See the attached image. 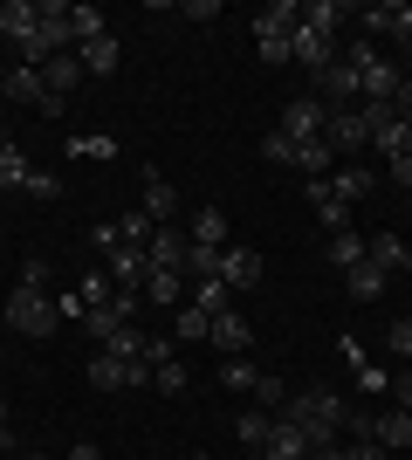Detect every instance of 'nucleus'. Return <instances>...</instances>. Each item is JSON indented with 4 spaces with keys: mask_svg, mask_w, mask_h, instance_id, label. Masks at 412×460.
<instances>
[{
    "mask_svg": "<svg viewBox=\"0 0 412 460\" xmlns=\"http://www.w3.org/2000/svg\"><path fill=\"white\" fill-rule=\"evenodd\" d=\"M275 420H289L295 433H302V440L323 454V447H337V433H344V420H351V405L337 399V392H289Z\"/></svg>",
    "mask_w": 412,
    "mask_h": 460,
    "instance_id": "obj_1",
    "label": "nucleus"
},
{
    "mask_svg": "<svg viewBox=\"0 0 412 460\" xmlns=\"http://www.w3.org/2000/svg\"><path fill=\"white\" fill-rule=\"evenodd\" d=\"M295 28H302V0H268L255 14V49L268 69H282V62H295Z\"/></svg>",
    "mask_w": 412,
    "mask_h": 460,
    "instance_id": "obj_2",
    "label": "nucleus"
},
{
    "mask_svg": "<svg viewBox=\"0 0 412 460\" xmlns=\"http://www.w3.org/2000/svg\"><path fill=\"white\" fill-rule=\"evenodd\" d=\"M90 241H97V254H103V269H110V282H118V296H145V248L124 241L118 227H97Z\"/></svg>",
    "mask_w": 412,
    "mask_h": 460,
    "instance_id": "obj_3",
    "label": "nucleus"
},
{
    "mask_svg": "<svg viewBox=\"0 0 412 460\" xmlns=\"http://www.w3.org/2000/svg\"><path fill=\"white\" fill-rule=\"evenodd\" d=\"M0 186H7V192H28V199H62V179L56 172H35L7 131H0Z\"/></svg>",
    "mask_w": 412,
    "mask_h": 460,
    "instance_id": "obj_4",
    "label": "nucleus"
},
{
    "mask_svg": "<svg viewBox=\"0 0 412 460\" xmlns=\"http://www.w3.org/2000/svg\"><path fill=\"white\" fill-rule=\"evenodd\" d=\"M62 316H56V303H48V288H21L14 282V296H7V330H21V337H48Z\"/></svg>",
    "mask_w": 412,
    "mask_h": 460,
    "instance_id": "obj_5",
    "label": "nucleus"
},
{
    "mask_svg": "<svg viewBox=\"0 0 412 460\" xmlns=\"http://www.w3.org/2000/svg\"><path fill=\"white\" fill-rule=\"evenodd\" d=\"M0 96H7V103H28V111H41V117H62V111H69L62 96H48L41 69H28V62H14V69L0 76Z\"/></svg>",
    "mask_w": 412,
    "mask_h": 460,
    "instance_id": "obj_6",
    "label": "nucleus"
},
{
    "mask_svg": "<svg viewBox=\"0 0 412 460\" xmlns=\"http://www.w3.org/2000/svg\"><path fill=\"white\" fill-rule=\"evenodd\" d=\"M90 385H97V392H137V385H152V365H145V358H110V350H97V358H90Z\"/></svg>",
    "mask_w": 412,
    "mask_h": 460,
    "instance_id": "obj_7",
    "label": "nucleus"
},
{
    "mask_svg": "<svg viewBox=\"0 0 412 460\" xmlns=\"http://www.w3.org/2000/svg\"><path fill=\"white\" fill-rule=\"evenodd\" d=\"M316 103H323V111H357V103H364V83H357V69L344 56L330 62V69H323V76H316Z\"/></svg>",
    "mask_w": 412,
    "mask_h": 460,
    "instance_id": "obj_8",
    "label": "nucleus"
},
{
    "mask_svg": "<svg viewBox=\"0 0 412 460\" xmlns=\"http://www.w3.org/2000/svg\"><path fill=\"white\" fill-rule=\"evenodd\" d=\"M323 124H330V111L302 90V96H289V111H282V124H275V131H289V137H302V145H310V137H323Z\"/></svg>",
    "mask_w": 412,
    "mask_h": 460,
    "instance_id": "obj_9",
    "label": "nucleus"
},
{
    "mask_svg": "<svg viewBox=\"0 0 412 460\" xmlns=\"http://www.w3.org/2000/svg\"><path fill=\"white\" fill-rule=\"evenodd\" d=\"M323 145L357 158L364 145H372V124H364V111H330V124H323Z\"/></svg>",
    "mask_w": 412,
    "mask_h": 460,
    "instance_id": "obj_10",
    "label": "nucleus"
},
{
    "mask_svg": "<svg viewBox=\"0 0 412 460\" xmlns=\"http://www.w3.org/2000/svg\"><path fill=\"white\" fill-rule=\"evenodd\" d=\"M220 282L234 288V296H248V288L261 282V254L241 248V241H227V248H220Z\"/></svg>",
    "mask_w": 412,
    "mask_h": 460,
    "instance_id": "obj_11",
    "label": "nucleus"
},
{
    "mask_svg": "<svg viewBox=\"0 0 412 460\" xmlns=\"http://www.w3.org/2000/svg\"><path fill=\"white\" fill-rule=\"evenodd\" d=\"M35 21H41L35 0H0V35H7V49H21V56H28V41H35Z\"/></svg>",
    "mask_w": 412,
    "mask_h": 460,
    "instance_id": "obj_12",
    "label": "nucleus"
},
{
    "mask_svg": "<svg viewBox=\"0 0 412 460\" xmlns=\"http://www.w3.org/2000/svg\"><path fill=\"white\" fill-rule=\"evenodd\" d=\"M186 248H193V241H186L179 227H158L152 241H145V269H172V275H186Z\"/></svg>",
    "mask_w": 412,
    "mask_h": 460,
    "instance_id": "obj_13",
    "label": "nucleus"
},
{
    "mask_svg": "<svg viewBox=\"0 0 412 460\" xmlns=\"http://www.w3.org/2000/svg\"><path fill=\"white\" fill-rule=\"evenodd\" d=\"M206 344L227 350V358H241V350L255 344V330H248V316H241V309H220L214 323H206Z\"/></svg>",
    "mask_w": 412,
    "mask_h": 460,
    "instance_id": "obj_14",
    "label": "nucleus"
},
{
    "mask_svg": "<svg viewBox=\"0 0 412 460\" xmlns=\"http://www.w3.org/2000/svg\"><path fill=\"white\" fill-rule=\"evenodd\" d=\"M337 350H344V365H351V378H357V392H392V371H378L372 358H364V344H357V337H337Z\"/></svg>",
    "mask_w": 412,
    "mask_h": 460,
    "instance_id": "obj_15",
    "label": "nucleus"
},
{
    "mask_svg": "<svg viewBox=\"0 0 412 460\" xmlns=\"http://www.w3.org/2000/svg\"><path fill=\"white\" fill-rule=\"evenodd\" d=\"M295 62L310 69V76H323L337 62V35H323V28H295Z\"/></svg>",
    "mask_w": 412,
    "mask_h": 460,
    "instance_id": "obj_16",
    "label": "nucleus"
},
{
    "mask_svg": "<svg viewBox=\"0 0 412 460\" xmlns=\"http://www.w3.org/2000/svg\"><path fill=\"white\" fill-rule=\"evenodd\" d=\"M372 440L385 447V454L412 447V412H406V405H385V412H372Z\"/></svg>",
    "mask_w": 412,
    "mask_h": 460,
    "instance_id": "obj_17",
    "label": "nucleus"
},
{
    "mask_svg": "<svg viewBox=\"0 0 412 460\" xmlns=\"http://www.w3.org/2000/svg\"><path fill=\"white\" fill-rule=\"evenodd\" d=\"M364 35H399V41H412V7H392V0H378V7H364Z\"/></svg>",
    "mask_w": 412,
    "mask_h": 460,
    "instance_id": "obj_18",
    "label": "nucleus"
},
{
    "mask_svg": "<svg viewBox=\"0 0 412 460\" xmlns=\"http://www.w3.org/2000/svg\"><path fill=\"white\" fill-rule=\"evenodd\" d=\"M145 220L152 227H172L179 220V186H165L158 172H145Z\"/></svg>",
    "mask_w": 412,
    "mask_h": 460,
    "instance_id": "obj_19",
    "label": "nucleus"
},
{
    "mask_svg": "<svg viewBox=\"0 0 412 460\" xmlns=\"http://www.w3.org/2000/svg\"><path fill=\"white\" fill-rule=\"evenodd\" d=\"M152 385L165 392V399H179V392L193 385V378H186V365H179V350H172V344H152Z\"/></svg>",
    "mask_w": 412,
    "mask_h": 460,
    "instance_id": "obj_20",
    "label": "nucleus"
},
{
    "mask_svg": "<svg viewBox=\"0 0 412 460\" xmlns=\"http://www.w3.org/2000/svg\"><path fill=\"white\" fill-rule=\"evenodd\" d=\"M76 62H83V76H118L124 49H118V35H97V41H83V49H76Z\"/></svg>",
    "mask_w": 412,
    "mask_h": 460,
    "instance_id": "obj_21",
    "label": "nucleus"
},
{
    "mask_svg": "<svg viewBox=\"0 0 412 460\" xmlns=\"http://www.w3.org/2000/svg\"><path fill=\"white\" fill-rule=\"evenodd\" d=\"M344 288H351L357 303H378V296L392 288V275H385V269H378V261H372V254H364L357 269H344Z\"/></svg>",
    "mask_w": 412,
    "mask_h": 460,
    "instance_id": "obj_22",
    "label": "nucleus"
},
{
    "mask_svg": "<svg viewBox=\"0 0 412 460\" xmlns=\"http://www.w3.org/2000/svg\"><path fill=\"white\" fill-rule=\"evenodd\" d=\"M186 275H172V269H145V303L152 309H172V303H186Z\"/></svg>",
    "mask_w": 412,
    "mask_h": 460,
    "instance_id": "obj_23",
    "label": "nucleus"
},
{
    "mask_svg": "<svg viewBox=\"0 0 412 460\" xmlns=\"http://www.w3.org/2000/svg\"><path fill=\"white\" fill-rule=\"evenodd\" d=\"M186 241H193V248H227V213H220V207H199L193 220H186Z\"/></svg>",
    "mask_w": 412,
    "mask_h": 460,
    "instance_id": "obj_24",
    "label": "nucleus"
},
{
    "mask_svg": "<svg viewBox=\"0 0 412 460\" xmlns=\"http://www.w3.org/2000/svg\"><path fill=\"white\" fill-rule=\"evenodd\" d=\"M364 254H372L385 275H406V269H412V248L399 241V234H372V241H364Z\"/></svg>",
    "mask_w": 412,
    "mask_h": 460,
    "instance_id": "obj_25",
    "label": "nucleus"
},
{
    "mask_svg": "<svg viewBox=\"0 0 412 460\" xmlns=\"http://www.w3.org/2000/svg\"><path fill=\"white\" fill-rule=\"evenodd\" d=\"M261 454H268V460H310L316 447L302 440V433H295L289 420H275V426H268V447H261Z\"/></svg>",
    "mask_w": 412,
    "mask_h": 460,
    "instance_id": "obj_26",
    "label": "nucleus"
},
{
    "mask_svg": "<svg viewBox=\"0 0 412 460\" xmlns=\"http://www.w3.org/2000/svg\"><path fill=\"white\" fill-rule=\"evenodd\" d=\"M310 207H316V220H323L330 234H344V227H351V207H344V199H337V192L323 186V179H310Z\"/></svg>",
    "mask_w": 412,
    "mask_h": 460,
    "instance_id": "obj_27",
    "label": "nucleus"
},
{
    "mask_svg": "<svg viewBox=\"0 0 412 460\" xmlns=\"http://www.w3.org/2000/svg\"><path fill=\"white\" fill-rule=\"evenodd\" d=\"M41 83H48V96H62V103H69V90L83 83V62H76V56H56V62H41Z\"/></svg>",
    "mask_w": 412,
    "mask_h": 460,
    "instance_id": "obj_28",
    "label": "nucleus"
},
{
    "mask_svg": "<svg viewBox=\"0 0 412 460\" xmlns=\"http://www.w3.org/2000/svg\"><path fill=\"white\" fill-rule=\"evenodd\" d=\"M330 165H337V152L323 145V137H310V145L295 137V172H310V179H330Z\"/></svg>",
    "mask_w": 412,
    "mask_h": 460,
    "instance_id": "obj_29",
    "label": "nucleus"
},
{
    "mask_svg": "<svg viewBox=\"0 0 412 460\" xmlns=\"http://www.w3.org/2000/svg\"><path fill=\"white\" fill-rule=\"evenodd\" d=\"M323 254H330V269H357V261H364V234H357V227L330 234V241H323Z\"/></svg>",
    "mask_w": 412,
    "mask_h": 460,
    "instance_id": "obj_30",
    "label": "nucleus"
},
{
    "mask_svg": "<svg viewBox=\"0 0 412 460\" xmlns=\"http://www.w3.org/2000/svg\"><path fill=\"white\" fill-rule=\"evenodd\" d=\"M323 186H330L337 199H344V207H357V199L372 192V172H364V165H344V172H330V179H323Z\"/></svg>",
    "mask_w": 412,
    "mask_h": 460,
    "instance_id": "obj_31",
    "label": "nucleus"
},
{
    "mask_svg": "<svg viewBox=\"0 0 412 460\" xmlns=\"http://www.w3.org/2000/svg\"><path fill=\"white\" fill-rule=\"evenodd\" d=\"M186 296H193V309H206V316H220V309H234V288L220 282V275H206V282H193V288H186Z\"/></svg>",
    "mask_w": 412,
    "mask_h": 460,
    "instance_id": "obj_32",
    "label": "nucleus"
},
{
    "mask_svg": "<svg viewBox=\"0 0 412 460\" xmlns=\"http://www.w3.org/2000/svg\"><path fill=\"white\" fill-rule=\"evenodd\" d=\"M344 14H351L344 0H302V28H323V35H337V28H344Z\"/></svg>",
    "mask_w": 412,
    "mask_h": 460,
    "instance_id": "obj_33",
    "label": "nucleus"
},
{
    "mask_svg": "<svg viewBox=\"0 0 412 460\" xmlns=\"http://www.w3.org/2000/svg\"><path fill=\"white\" fill-rule=\"evenodd\" d=\"M220 385H227V392H241V399H255V385H261V371L248 365V358H227V365H220Z\"/></svg>",
    "mask_w": 412,
    "mask_h": 460,
    "instance_id": "obj_34",
    "label": "nucleus"
},
{
    "mask_svg": "<svg viewBox=\"0 0 412 460\" xmlns=\"http://www.w3.org/2000/svg\"><path fill=\"white\" fill-rule=\"evenodd\" d=\"M268 426H275V412H241L234 433H241V447H248V454H261V447H268Z\"/></svg>",
    "mask_w": 412,
    "mask_h": 460,
    "instance_id": "obj_35",
    "label": "nucleus"
},
{
    "mask_svg": "<svg viewBox=\"0 0 412 460\" xmlns=\"http://www.w3.org/2000/svg\"><path fill=\"white\" fill-rule=\"evenodd\" d=\"M69 35H76V49L97 41V35H110V28H103V7H69Z\"/></svg>",
    "mask_w": 412,
    "mask_h": 460,
    "instance_id": "obj_36",
    "label": "nucleus"
},
{
    "mask_svg": "<svg viewBox=\"0 0 412 460\" xmlns=\"http://www.w3.org/2000/svg\"><path fill=\"white\" fill-rule=\"evenodd\" d=\"M206 323H214V316H206V309H179V330H172V344H206Z\"/></svg>",
    "mask_w": 412,
    "mask_h": 460,
    "instance_id": "obj_37",
    "label": "nucleus"
},
{
    "mask_svg": "<svg viewBox=\"0 0 412 460\" xmlns=\"http://www.w3.org/2000/svg\"><path fill=\"white\" fill-rule=\"evenodd\" d=\"M261 158H268V165H295V137L289 131H261Z\"/></svg>",
    "mask_w": 412,
    "mask_h": 460,
    "instance_id": "obj_38",
    "label": "nucleus"
},
{
    "mask_svg": "<svg viewBox=\"0 0 412 460\" xmlns=\"http://www.w3.org/2000/svg\"><path fill=\"white\" fill-rule=\"evenodd\" d=\"M76 296H83V303H110V296H118V282L90 269V275H83V282H76Z\"/></svg>",
    "mask_w": 412,
    "mask_h": 460,
    "instance_id": "obj_39",
    "label": "nucleus"
},
{
    "mask_svg": "<svg viewBox=\"0 0 412 460\" xmlns=\"http://www.w3.org/2000/svg\"><path fill=\"white\" fill-rule=\"evenodd\" d=\"M69 158H118L110 137H69Z\"/></svg>",
    "mask_w": 412,
    "mask_h": 460,
    "instance_id": "obj_40",
    "label": "nucleus"
},
{
    "mask_svg": "<svg viewBox=\"0 0 412 460\" xmlns=\"http://www.w3.org/2000/svg\"><path fill=\"white\" fill-rule=\"evenodd\" d=\"M118 234H124V241H137V248H145V241H152V220H145V207H137V213H124V220H118Z\"/></svg>",
    "mask_w": 412,
    "mask_h": 460,
    "instance_id": "obj_41",
    "label": "nucleus"
},
{
    "mask_svg": "<svg viewBox=\"0 0 412 460\" xmlns=\"http://www.w3.org/2000/svg\"><path fill=\"white\" fill-rule=\"evenodd\" d=\"M385 344H392L399 358L412 365V316H392V330H385Z\"/></svg>",
    "mask_w": 412,
    "mask_h": 460,
    "instance_id": "obj_42",
    "label": "nucleus"
},
{
    "mask_svg": "<svg viewBox=\"0 0 412 460\" xmlns=\"http://www.w3.org/2000/svg\"><path fill=\"white\" fill-rule=\"evenodd\" d=\"M255 399H261V405H275V412H282V399H289V385L275 378V371H261V385H255Z\"/></svg>",
    "mask_w": 412,
    "mask_h": 460,
    "instance_id": "obj_43",
    "label": "nucleus"
},
{
    "mask_svg": "<svg viewBox=\"0 0 412 460\" xmlns=\"http://www.w3.org/2000/svg\"><path fill=\"white\" fill-rule=\"evenodd\" d=\"M21 288H48V261H41V254L21 261Z\"/></svg>",
    "mask_w": 412,
    "mask_h": 460,
    "instance_id": "obj_44",
    "label": "nucleus"
},
{
    "mask_svg": "<svg viewBox=\"0 0 412 460\" xmlns=\"http://www.w3.org/2000/svg\"><path fill=\"white\" fill-rule=\"evenodd\" d=\"M344 460H392V454H385L378 440H357V447H344Z\"/></svg>",
    "mask_w": 412,
    "mask_h": 460,
    "instance_id": "obj_45",
    "label": "nucleus"
},
{
    "mask_svg": "<svg viewBox=\"0 0 412 460\" xmlns=\"http://www.w3.org/2000/svg\"><path fill=\"white\" fill-rule=\"evenodd\" d=\"M392 399H399V405H406V412H412V365H406V371H399V378H392Z\"/></svg>",
    "mask_w": 412,
    "mask_h": 460,
    "instance_id": "obj_46",
    "label": "nucleus"
},
{
    "mask_svg": "<svg viewBox=\"0 0 412 460\" xmlns=\"http://www.w3.org/2000/svg\"><path fill=\"white\" fill-rule=\"evenodd\" d=\"M0 454H14V420H7V399H0Z\"/></svg>",
    "mask_w": 412,
    "mask_h": 460,
    "instance_id": "obj_47",
    "label": "nucleus"
},
{
    "mask_svg": "<svg viewBox=\"0 0 412 460\" xmlns=\"http://www.w3.org/2000/svg\"><path fill=\"white\" fill-rule=\"evenodd\" d=\"M392 179H399V186H412V152H406V158H392Z\"/></svg>",
    "mask_w": 412,
    "mask_h": 460,
    "instance_id": "obj_48",
    "label": "nucleus"
},
{
    "mask_svg": "<svg viewBox=\"0 0 412 460\" xmlns=\"http://www.w3.org/2000/svg\"><path fill=\"white\" fill-rule=\"evenodd\" d=\"M69 460H103V454H97L90 440H76V447H69Z\"/></svg>",
    "mask_w": 412,
    "mask_h": 460,
    "instance_id": "obj_49",
    "label": "nucleus"
},
{
    "mask_svg": "<svg viewBox=\"0 0 412 460\" xmlns=\"http://www.w3.org/2000/svg\"><path fill=\"white\" fill-rule=\"evenodd\" d=\"M310 460H344V447H323V454H310Z\"/></svg>",
    "mask_w": 412,
    "mask_h": 460,
    "instance_id": "obj_50",
    "label": "nucleus"
},
{
    "mask_svg": "<svg viewBox=\"0 0 412 460\" xmlns=\"http://www.w3.org/2000/svg\"><path fill=\"white\" fill-rule=\"evenodd\" d=\"M193 460H214V454H193Z\"/></svg>",
    "mask_w": 412,
    "mask_h": 460,
    "instance_id": "obj_51",
    "label": "nucleus"
},
{
    "mask_svg": "<svg viewBox=\"0 0 412 460\" xmlns=\"http://www.w3.org/2000/svg\"><path fill=\"white\" fill-rule=\"evenodd\" d=\"M248 460H268V454H248Z\"/></svg>",
    "mask_w": 412,
    "mask_h": 460,
    "instance_id": "obj_52",
    "label": "nucleus"
},
{
    "mask_svg": "<svg viewBox=\"0 0 412 460\" xmlns=\"http://www.w3.org/2000/svg\"><path fill=\"white\" fill-rule=\"evenodd\" d=\"M406 207H412V192H406Z\"/></svg>",
    "mask_w": 412,
    "mask_h": 460,
    "instance_id": "obj_53",
    "label": "nucleus"
},
{
    "mask_svg": "<svg viewBox=\"0 0 412 460\" xmlns=\"http://www.w3.org/2000/svg\"><path fill=\"white\" fill-rule=\"evenodd\" d=\"M35 460H41V454H35Z\"/></svg>",
    "mask_w": 412,
    "mask_h": 460,
    "instance_id": "obj_54",
    "label": "nucleus"
}]
</instances>
